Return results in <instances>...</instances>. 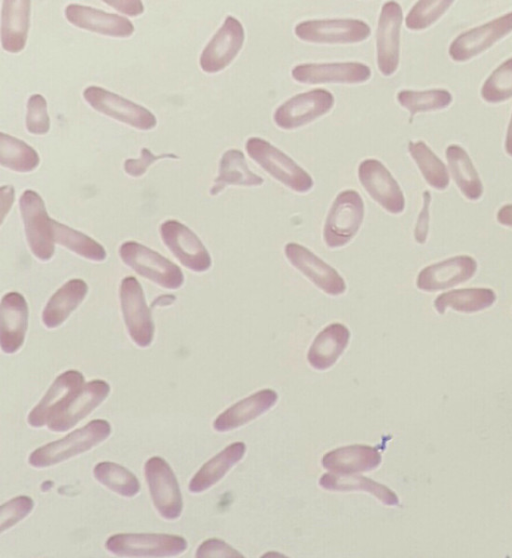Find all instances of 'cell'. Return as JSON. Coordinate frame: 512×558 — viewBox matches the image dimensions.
<instances>
[{
    "label": "cell",
    "instance_id": "obj_1",
    "mask_svg": "<svg viewBox=\"0 0 512 558\" xmlns=\"http://www.w3.org/2000/svg\"><path fill=\"white\" fill-rule=\"evenodd\" d=\"M111 433L108 421L96 419L67 436L34 450L28 459L36 468L49 467L77 456L103 442Z\"/></svg>",
    "mask_w": 512,
    "mask_h": 558
},
{
    "label": "cell",
    "instance_id": "obj_2",
    "mask_svg": "<svg viewBox=\"0 0 512 558\" xmlns=\"http://www.w3.org/2000/svg\"><path fill=\"white\" fill-rule=\"evenodd\" d=\"M246 151L260 167L288 188L299 193H305L312 188L311 176L270 142L251 137L246 142Z\"/></svg>",
    "mask_w": 512,
    "mask_h": 558
},
{
    "label": "cell",
    "instance_id": "obj_3",
    "mask_svg": "<svg viewBox=\"0 0 512 558\" xmlns=\"http://www.w3.org/2000/svg\"><path fill=\"white\" fill-rule=\"evenodd\" d=\"M187 541L178 535L163 533H118L110 536L105 547L117 556L169 557L183 553Z\"/></svg>",
    "mask_w": 512,
    "mask_h": 558
},
{
    "label": "cell",
    "instance_id": "obj_4",
    "mask_svg": "<svg viewBox=\"0 0 512 558\" xmlns=\"http://www.w3.org/2000/svg\"><path fill=\"white\" fill-rule=\"evenodd\" d=\"M364 218V203L358 192L344 190L335 198L325 221L323 237L330 248L346 245L357 234Z\"/></svg>",
    "mask_w": 512,
    "mask_h": 558
},
{
    "label": "cell",
    "instance_id": "obj_5",
    "mask_svg": "<svg viewBox=\"0 0 512 558\" xmlns=\"http://www.w3.org/2000/svg\"><path fill=\"white\" fill-rule=\"evenodd\" d=\"M119 254L135 272L164 288L177 289L183 284V273L175 263L140 243L124 242Z\"/></svg>",
    "mask_w": 512,
    "mask_h": 558
},
{
    "label": "cell",
    "instance_id": "obj_6",
    "mask_svg": "<svg viewBox=\"0 0 512 558\" xmlns=\"http://www.w3.org/2000/svg\"><path fill=\"white\" fill-rule=\"evenodd\" d=\"M26 238L32 253L47 261L54 254L52 219L48 216L42 197L34 190H25L19 199Z\"/></svg>",
    "mask_w": 512,
    "mask_h": 558
},
{
    "label": "cell",
    "instance_id": "obj_7",
    "mask_svg": "<svg viewBox=\"0 0 512 558\" xmlns=\"http://www.w3.org/2000/svg\"><path fill=\"white\" fill-rule=\"evenodd\" d=\"M150 495L158 513L167 520L177 519L183 509V500L176 476L161 457L148 459L144 466Z\"/></svg>",
    "mask_w": 512,
    "mask_h": 558
},
{
    "label": "cell",
    "instance_id": "obj_8",
    "mask_svg": "<svg viewBox=\"0 0 512 558\" xmlns=\"http://www.w3.org/2000/svg\"><path fill=\"white\" fill-rule=\"evenodd\" d=\"M121 309L127 331L139 347L152 343L154 324L146 304L143 289L133 276L125 277L119 288Z\"/></svg>",
    "mask_w": 512,
    "mask_h": 558
},
{
    "label": "cell",
    "instance_id": "obj_9",
    "mask_svg": "<svg viewBox=\"0 0 512 558\" xmlns=\"http://www.w3.org/2000/svg\"><path fill=\"white\" fill-rule=\"evenodd\" d=\"M86 102L96 111L140 130L156 126V117L145 107L99 86H89L83 92Z\"/></svg>",
    "mask_w": 512,
    "mask_h": 558
},
{
    "label": "cell",
    "instance_id": "obj_10",
    "mask_svg": "<svg viewBox=\"0 0 512 558\" xmlns=\"http://www.w3.org/2000/svg\"><path fill=\"white\" fill-rule=\"evenodd\" d=\"M334 105V97L325 89H313L297 94L274 112L278 127L291 130L306 125L326 114Z\"/></svg>",
    "mask_w": 512,
    "mask_h": 558
},
{
    "label": "cell",
    "instance_id": "obj_11",
    "mask_svg": "<svg viewBox=\"0 0 512 558\" xmlns=\"http://www.w3.org/2000/svg\"><path fill=\"white\" fill-rule=\"evenodd\" d=\"M367 23L358 19L308 20L295 26V35L311 43H357L370 35Z\"/></svg>",
    "mask_w": 512,
    "mask_h": 558
},
{
    "label": "cell",
    "instance_id": "obj_12",
    "mask_svg": "<svg viewBox=\"0 0 512 558\" xmlns=\"http://www.w3.org/2000/svg\"><path fill=\"white\" fill-rule=\"evenodd\" d=\"M164 244L188 269L204 272L211 266V257L198 236L177 220H166L160 226Z\"/></svg>",
    "mask_w": 512,
    "mask_h": 558
},
{
    "label": "cell",
    "instance_id": "obj_13",
    "mask_svg": "<svg viewBox=\"0 0 512 558\" xmlns=\"http://www.w3.org/2000/svg\"><path fill=\"white\" fill-rule=\"evenodd\" d=\"M358 177L368 195L386 211L399 214L404 210L405 199L402 190L379 160H363L358 167Z\"/></svg>",
    "mask_w": 512,
    "mask_h": 558
},
{
    "label": "cell",
    "instance_id": "obj_14",
    "mask_svg": "<svg viewBox=\"0 0 512 558\" xmlns=\"http://www.w3.org/2000/svg\"><path fill=\"white\" fill-rule=\"evenodd\" d=\"M402 19V9L397 2L384 3L376 32L377 66L384 76L392 75L398 68Z\"/></svg>",
    "mask_w": 512,
    "mask_h": 558
},
{
    "label": "cell",
    "instance_id": "obj_15",
    "mask_svg": "<svg viewBox=\"0 0 512 558\" xmlns=\"http://www.w3.org/2000/svg\"><path fill=\"white\" fill-rule=\"evenodd\" d=\"M245 39L242 24L234 17H226L221 28L203 49L200 66L206 73H217L226 68L241 50Z\"/></svg>",
    "mask_w": 512,
    "mask_h": 558
},
{
    "label": "cell",
    "instance_id": "obj_16",
    "mask_svg": "<svg viewBox=\"0 0 512 558\" xmlns=\"http://www.w3.org/2000/svg\"><path fill=\"white\" fill-rule=\"evenodd\" d=\"M512 31V12L457 36L449 47L454 61H467L491 47Z\"/></svg>",
    "mask_w": 512,
    "mask_h": 558
},
{
    "label": "cell",
    "instance_id": "obj_17",
    "mask_svg": "<svg viewBox=\"0 0 512 558\" xmlns=\"http://www.w3.org/2000/svg\"><path fill=\"white\" fill-rule=\"evenodd\" d=\"M289 262L325 293L340 295L346 290L342 276L303 245L289 242L285 245Z\"/></svg>",
    "mask_w": 512,
    "mask_h": 558
},
{
    "label": "cell",
    "instance_id": "obj_18",
    "mask_svg": "<svg viewBox=\"0 0 512 558\" xmlns=\"http://www.w3.org/2000/svg\"><path fill=\"white\" fill-rule=\"evenodd\" d=\"M83 385L84 376L77 370H68L60 374L30 411L27 418L29 425L38 428L47 424L80 392Z\"/></svg>",
    "mask_w": 512,
    "mask_h": 558
},
{
    "label": "cell",
    "instance_id": "obj_19",
    "mask_svg": "<svg viewBox=\"0 0 512 558\" xmlns=\"http://www.w3.org/2000/svg\"><path fill=\"white\" fill-rule=\"evenodd\" d=\"M291 74L295 81L303 84H357L367 81L371 70L360 62L306 63L295 66Z\"/></svg>",
    "mask_w": 512,
    "mask_h": 558
},
{
    "label": "cell",
    "instance_id": "obj_20",
    "mask_svg": "<svg viewBox=\"0 0 512 558\" xmlns=\"http://www.w3.org/2000/svg\"><path fill=\"white\" fill-rule=\"evenodd\" d=\"M477 270V262L469 255H459L423 268L416 280L418 289L427 292L443 290L468 281Z\"/></svg>",
    "mask_w": 512,
    "mask_h": 558
},
{
    "label": "cell",
    "instance_id": "obj_21",
    "mask_svg": "<svg viewBox=\"0 0 512 558\" xmlns=\"http://www.w3.org/2000/svg\"><path fill=\"white\" fill-rule=\"evenodd\" d=\"M110 392L109 384L100 379L83 385L80 392L47 423L53 432H64L75 426L98 407Z\"/></svg>",
    "mask_w": 512,
    "mask_h": 558
},
{
    "label": "cell",
    "instance_id": "obj_22",
    "mask_svg": "<svg viewBox=\"0 0 512 558\" xmlns=\"http://www.w3.org/2000/svg\"><path fill=\"white\" fill-rule=\"evenodd\" d=\"M65 16L71 24L102 35L129 37L134 32V26L127 18L89 6L69 4Z\"/></svg>",
    "mask_w": 512,
    "mask_h": 558
},
{
    "label": "cell",
    "instance_id": "obj_23",
    "mask_svg": "<svg viewBox=\"0 0 512 558\" xmlns=\"http://www.w3.org/2000/svg\"><path fill=\"white\" fill-rule=\"evenodd\" d=\"M28 325V306L18 292L6 293L1 300V349L6 354L17 352L23 345Z\"/></svg>",
    "mask_w": 512,
    "mask_h": 558
},
{
    "label": "cell",
    "instance_id": "obj_24",
    "mask_svg": "<svg viewBox=\"0 0 512 558\" xmlns=\"http://www.w3.org/2000/svg\"><path fill=\"white\" fill-rule=\"evenodd\" d=\"M381 454L368 445H350L326 453L322 466L335 474H357L371 471L381 463Z\"/></svg>",
    "mask_w": 512,
    "mask_h": 558
},
{
    "label": "cell",
    "instance_id": "obj_25",
    "mask_svg": "<svg viewBox=\"0 0 512 558\" xmlns=\"http://www.w3.org/2000/svg\"><path fill=\"white\" fill-rule=\"evenodd\" d=\"M278 395L272 389H262L233 404L222 412L213 422L218 432H226L240 427L269 410L277 401Z\"/></svg>",
    "mask_w": 512,
    "mask_h": 558
},
{
    "label": "cell",
    "instance_id": "obj_26",
    "mask_svg": "<svg viewBox=\"0 0 512 558\" xmlns=\"http://www.w3.org/2000/svg\"><path fill=\"white\" fill-rule=\"evenodd\" d=\"M350 339L349 329L341 323L326 326L315 337L311 344L307 359L317 370H326L338 360L346 349Z\"/></svg>",
    "mask_w": 512,
    "mask_h": 558
},
{
    "label": "cell",
    "instance_id": "obj_27",
    "mask_svg": "<svg viewBox=\"0 0 512 558\" xmlns=\"http://www.w3.org/2000/svg\"><path fill=\"white\" fill-rule=\"evenodd\" d=\"M29 0H5L1 15V44L4 50L17 53L26 44L29 20Z\"/></svg>",
    "mask_w": 512,
    "mask_h": 558
},
{
    "label": "cell",
    "instance_id": "obj_28",
    "mask_svg": "<svg viewBox=\"0 0 512 558\" xmlns=\"http://www.w3.org/2000/svg\"><path fill=\"white\" fill-rule=\"evenodd\" d=\"M87 291L88 286L82 279L67 281L47 302L42 313L44 325L50 329L60 326L80 305Z\"/></svg>",
    "mask_w": 512,
    "mask_h": 558
},
{
    "label": "cell",
    "instance_id": "obj_29",
    "mask_svg": "<svg viewBox=\"0 0 512 558\" xmlns=\"http://www.w3.org/2000/svg\"><path fill=\"white\" fill-rule=\"evenodd\" d=\"M246 451L243 442H234L207 461L189 482V491L201 493L216 484L222 477L239 462Z\"/></svg>",
    "mask_w": 512,
    "mask_h": 558
},
{
    "label": "cell",
    "instance_id": "obj_30",
    "mask_svg": "<svg viewBox=\"0 0 512 558\" xmlns=\"http://www.w3.org/2000/svg\"><path fill=\"white\" fill-rule=\"evenodd\" d=\"M264 179L252 172L244 154L238 149H229L221 157L218 176L210 189L211 195H217L226 186H260Z\"/></svg>",
    "mask_w": 512,
    "mask_h": 558
},
{
    "label": "cell",
    "instance_id": "obj_31",
    "mask_svg": "<svg viewBox=\"0 0 512 558\" xmlns=\"http://www.w3.org/2000/svg\"><path fill=\"white\" fill-rule=\"evenodd\" d=\"M496 300L495 292L490 288H464L444 292L434 300V307L439 314L447 308L463 313H474L490 307Z\"/></svg>",
    "mask_w": 512,
    "mask_h": 558
},
{
    "label": "cell",
    "instance_id": "obj_32",
    "mask_svg": "<svg viewBox=\"0 0 512 558\" xmlns=\"http://www.w3.org/2000/svg\"><path fill=\"white\" fill-rule=\"evenodd\" d=\"M446 158L454 181L469 200L482 196L481 179L467 152L459 145L452 144L446 149Z\"/></svg>",
    "mask_w": 512,
    "mask_h": 558
},
{
    "label": "cell",
    "instance_id": "obj_33",
    "mask_svg": "<svg viewBox=\"0 0 512 558\" xmlns=\"http://www.w3.org/2000/svg\"><path fill=\"white\" fill-rule=\"evenodd\" d=\"M319 485L331 491H366L374 495L385 505L396 506L399 504L397 495L391 489L369 478L355 474L326 473L321 476Z\"/></svg>",
    "mask_w": 512,
    "mask_h": 558
},
{
    "label": "cell",
    "instance_id": "obj_34",
    "mask_svg": "<svg viewBox=\"0 0 512 558\" xmlns=\"http://www.w3.org/2000/svg\"><path fill=\"white\" fill-rule=\"evenodd\" d=\"M40 162L34 148L11 135L0 133V164L17 172H30Z\"/></svg>",
    "mask_w": 512,
    "mask_h": 558
},
{
    "label": "cell",
    "instance_id": "obj_35",
    "mask_svg": "<svg viewBox=\"0 0 512 558\" xmlns=\"http://www.w3.org/2000/svg\"><path fill=\"white\" fill-rule=\"evenodd\" d=\"M408 150L427 183L437 190H444L449 184L445 164L423 141L408 144Z\"/></svg>",
    "mask_w": 512,
    "mask_h": 558
},
{
    "label": "cell",
    "instance_id": "obj_36",
    "mask_svg": "<svg viewBox=\"0 0 512 558\" xmlns=\"http://www.w3.org/2000/svg\"><path fill=\"white\" fill-rule=\"evenodd\" d=\"M52 230L55 242L74 253L92 261H103L106 258L104 247L84 233L53 219Z\"/></svg>",
    "mask_w": 512,
    "mask_h": 558
},
{
    "label": "cell",
    "instance_id": "obj_37",
    "mask_svg": "<svg viewBox=\"0 0 512 558\" xmlns=\"http://www.w3.org/2000/svg\"><path fill=\"white\" fill-rule=\"evenodd\" d=\"M94 477L102 485L124 497H133L140 490L137 477L125 467L109 461L99 462L93 469Z\"/></svg>",
    "mask_w": 512,
    "mask_h": 558
},
{
    "label": "cell",
    "instance_id": "obj_38",
    "mask_svg": "<svg viewBox=\"0 0 512 558\" xmlns=\"http://www.w3.org/2000/svg\"><path fill=\"white\" fill-rule=\"evenodd\" d=\"M401 106L410 113V121L415 114L443 109L452 102V95L445 89L425 91L402 90L397 94Z\"/></svg>",
    "mask_w": 512,
    "mask_h": 558
},
{
    "label": "cell",
    "instance_id": "obj_39",
    "mask_svg": "<svg viewBox=\"0 0 512 558\" xmlns=\"http://www.w3.org/2000/svg\"><path fill=\"white\" fill-rule=\"evenodd\" d=\"M481 96L489 103H499L512 97V58L503 62L486 79Z\"/></svg>",
    "mask_w": 512,
    "mask_h": 558
},
{
    "label": "cell",
    "instance_id": "obj_40",
    "mask_svg": "<svg viewBox=\"0 0 512 558\" xmlns=\"http://www.w3.org/2000/svg\"><path fill=\"white\" fill-rule=\"evenodd\" d=\"M453 4V1H418L405 18V25L410 30H422L437 21Z\"/></svg>",
    "mask_w": 512,
    "mask_h": 558
},
{
    "label": "cell",
    "instance_id": "obj_41",
    "mask_svg": "<svg viewBox=\"0 0 512 558\" xmlns=\"http://www.w3.org/2000/svg\"><path fill=\"white\" fill-rule=\"evenodd\" d=\"M26 128L35 135H43L50 129L47 102L41 94H33L28 99Z\"/></svg>",
    "mask_w": 512,
    "mask_h": 558
},
{
    "label": "cell",
    "instance_id": "obj_42",
    "mask_svg": "<svg viewBox=\"0 0 512 558\" xmlns=\"http://www.w3.org/2000/svg\"><path fill=\"white\" fill-rule=\"evenodd\" d=\"M34 502L29 496L21 495L4 503L0 509V530L11 528L24 519L33 509Z\"/></svg>",
    "mask_w": 512,
    "mask_h": 558
},
{
    "label": "cell",
    "instance_id": "obj_43",
    "mask_svg": "<svg viewBox=\"0 0 512 558\" xmlns=\"http://www.w3.org/2000/svg\"><path fill=\"white\" fill-rule=\"evenodd\" d=\"M163 158H177V156L171 153L154 155L149 149L142 148L140 158L125 160L124 170L132 177H139L146 172L151 164Z\"/></svg>",
    "mask_w": 512,
    "mask_h": 558
},
{
    "label": "cell",
    "instance_id": "obj_44",
    "mask_svg": "<svg viewBox=\"0 0 512 558\" xmlns=\"http://www.w3.org/2000/svg\"><path fill=\"white\" fill-rule=\"evenodd\" d=\"M196 557H242L240 553L219 539L205 540L196 551Z\"/></svg>",
    "mask_w": 512,
    "mask_h": 558
},
{
    "label": "cell",
    "instance_id": "obj_45",
    "mask_svg": "<svg viewBox=\"0 0 512 558\" xmlns=\"http://www.w3.org/2000/svg\"><path fill=\"white\" fill-rule=\"evenodd\" d=\"M431 195L429 191L423 192V206L418 215L416 226L414 229V237L416 242L423 244L426 242L429 230V209H430Z\"/></svg>",
    "mask_w": 512,
    "mask_h": 558
},
{
    "label": "cell",
    "instance_id": "obj_46",
    "mask_svg": "<svg viewBox=\"0 0 512 558\" xmlns=\"http://www.w3.org/2000/svg\"><path fill=\"white\" fill-rule=\"evenodd\" d=\"M105 3L112 6L117 11L130 16H137L144 11L142 2L138 0L105 1Z\"/></svg>",
    "mask_w": 512,
    "mask_h": 558
},
{
    "label": "cell",
    "instance_id": "obj_47",
    "mask_svg": "<svg viewBox=\"0 0 512 558\" xmlns=\"http://www.w3.org/2000/svg\"><path fill=\"white\" fill-rule=\"evenodd\" d=\"M1 215L2 221L5 214L10 210L14 198V189L10 185L1 187Z\"/></svg>",
    "mask_w": 512,
    "mask_h": 558
},
{
    "label": "cell",
    "instance_id": "obj_48",
    "mask_svg": "<svg viewBox=\"0 0 512 558\" xmlns=\"http://www.w3.org/2000/svg\"><path fill=\"white\" fill-rule=\"evenodd\" d=\"M497 220L502 225L512 227V204L504 205L498 210Z\"/></svg>",
    "mask_w": 512,
    "mask_h": 558
},
{
    "label": "cell",
    "instance_id": "obj_49",
    "mask_svg": "<svg viewBox=\"0 0 512 558\" xmlns=\"http://www.w3.org/2000/svg\"><path fill=\"white\" fill-rule=\"evenodd\" d=\"M175 297L173 295H162L157 297L153 303L151 304V307H155V306H167L172 304L175 301Z\"/></svg>",
    "mask_w": 512,
    "mask_h": 558
},
{
    "label": "cell",
    "instance_id": "obj_50",
    "mask_svg": "<svg viewBox=\"0 0 512 558\" xmlns=\"http://www.w3.org/2000/svg\"><path fill=\"white\" fill-rule=\"evenodd\" d=\"M505 149L506 152L512 156V115L508 125L506 140H505Z\"/></svg>",
    "mask_w": 512,
    "mask_h": 558
}]
</instances>
